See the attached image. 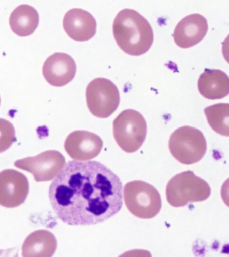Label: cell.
I'll return each mask as SVG.
<instances>
[{
	"label": "cell",
	"mask_w": 229,
	"mask_h": 257,
	"mask_svg": "<svg viewBox=\"0 0 229 257\" xmlns=\"http://www.w3.org/2000/svg\"><path fill=\"white\" fill-rule=\"evenodd\" d=\"M123 194L127 208L137 218H153L160 212V194L149 183L143 181H131L125 185Z\"/></svg>",
	"instance_id": "obj_5"
},
{
	"label": "cell",
	"mask_w": 229,
	"mask_h": 257,
	"mask_svg": "<svg viewBox=\"0 0 229 257\" xmlns=\"http://www.w3.org/2000/svg\"><path fill=\"white\" fill-rule=\"evenodd\" d=\"M210 194L208 183L192 171L175 175L166 186L167 202L175 208L184 207L188 203L204 202L208 200Z\"/></svg>",
	"instance_id": "obj_3"
},
{
	"label": "cell",
	"mask_w": 229,
	"mask_h": 257,
	"mask_svg": "<svg viewBox=\"0 0 229 257\" xmlns=\"http://www.w3.org/2000/svg\"><path fill=\"white\" fill-rule=\"evenodd\" d=\"M57 248L55 235L45 230L35 231L28 236L22 246V256L51 257Z\"/></svg>",
	"instance_id": "obj_15"
},
{
	"label": "cell",
	"mask_w": 229,
	"mask_h": 257,
	"mask_svg": "<svg viewBox=\"0 0 229 257\" xmlns=\"http://www.w3.org/2000/svg\"><path fill=\"white\" fill-rule=\"evenodd\" d=\"M29 191V181L23 173L15 169H5L0 172V206L7 208L21 206Z\"/></svg>",
	"instance_id": "obj_9"
},
{
	"label": "cell",
	"mask_w": 229,
	"mask_h": 257,
	"mask_svg": "<svg viewBox=\"0 0 229 257\" xmlns=\"http://www.w3.org/2000/svg\"><path fill=\"white\" fill-rule=\"evenodd\" d=\"M39 15L37 10L28 5H22L12 12L9 24L12 31L19 37H28L37 29Z\"/></svg>",
	"instance_id": "obj_16"
},
{
	"label": "cell",
	"mask_w": 229,
	"mask_h": 257,
	"mask_svg": "<svg viewBox=\"0 0 229 257\" xmlns=\"http://www.w3.org/2000/svg\"><path fill=\"white\" fill-rule=\"evenodd\" d=\"M208 30L206 18L200 14H192L179 22L173 37L179 47L188 49L200 43L206 37Z\"/></svg>",
	"instance_id": "obj_12"
},
{
	"label": "cell",
	"mask_w": 229,
	"mask_h": 257,
	"mask_svg": "<svg viewBox=\"0 0 229 257\" xmlns=\"http://www.w3.org/2000/svg\"><path fill=\"white\" fill-rule=\"evenodd\" d=\"M0 103H1V98H0Z\"/></svg>",
	"instance_id": "obj_19"
},
{
	"label": "cell",
	"mask_w": 229,
	"mask_h": 257,
	"mask_svg": "<svg viewBox=\"0 0 229 257\" xmlns=\"http://www.w3.org/2000/svg\"><path fill=\"white\" fill-rule=\"evenodd\" d=\"M209 125L215 132L228 137L229 135V105L218 103L207 107L204 109Z\"/></svg>",
	"instance_id": "obj_17"
},
{
	"label": "cell",
	"mask_w": 229,
	"mask_h": 257,
	"mask_svg": "<svg viewBox=\"0 0 229 257\" xmlns=\"http://www.w3.org/2000/svg\"><path fill=\"white\" fill-rule=\"evenodd\" d=\"M113 34L119 48L127 55L140 56L153 45L154 35L148 21L135 10L125 9L113 23Z\"/></svg>",
	"instance_id": "obj_2"
},
{
	"label": "cell",
	"mask_w": 229,
	"mask_h": 257,
	"mask_svg": "<svg viewBox=\"0 0 229 257\" xmlns=\"http://www.w3.org/2000/svg\"><path fill=\"white\" fill-rule=\"evenodd\" d=\"M169 149L179 162L192 165L202 160L207 151V142L202 131L196 127H179L171 134Z\"/></svg>",
	"instance_id": "obj_4"
},
{
	"label": "cell",
	"mask_w": 229,
	"mask_h": 257,
	"mask_svg": "<svg viewBox=\"0 0 229 257\" xmlns=\"http://www.w3.org/2000/svg\"><path fill=\"white\" fill-rule=\"evenodd\" d=\"M102 139L95 133L86 131H76L67 137L65 149L67 154L77 161L94 159L101 153Z\"/></svg>",
	"instance_id": "obj_10"
},
{
	"label": "cell",
	"mask_w": 229,
	"mask_h": 257,
	"mask_svg": "<svg viewBox=\"0 0 229 257\" xmlns=\"http://www.w3.org/2000/svg\"><path fill=\"white\" fill-rule=\"evenodd\" d=\"M123 185L112 171L97 161H71L51 183L50 204L69 226L101 224L123 207Z\"/></svg>",
	"instance_id": "obj_1"
},
{
	"label": "cell",
	"mask_w": 229,
	"mask_h": 257,
	"mask_svg": "<svg viewBox=\"0 0 229 257\" xmlns=\"http://www.w3.org/2000/svg\"><path fill=\"white\" fill-rule=\"evenodd\" d=\"M147 125L144 117L134 109L122 111L113 122V134L117 144L126 153H134L146 138Z\"/></svg>",
	"instance_id": "obj_6"
},
{
	"label": "cell",
	"mask_w": 229,
	"mask_h": 257,
	"mask_svg": "<svg viewBox=\"0 0 229 257\" xmlns=\"http://www.w3.org/2000/svg\"><path fill=\"white\" fill-rule=\"evenodd\" d=\"M198 87L199 92L205 98L223 99L229 93L228 75L218 69H206L199 77Z\"/></svg>",
	"instance_id": "obj_14"
},
{
	"label": "cell",
	"mask_w": 229,
	"mask_h": 257,
	"mask_svg": "<svg viewBox=\"0 0 229 257\" xmlns=\"http://www.w3.org/2000/svg\"><path fill=\"white\" fill-rule=\"evenodd\" d=\"M65 158L57 151H46L35 157L19 159L15 166L33 175L36 181H49L55 178L65 165Z\"/></svg>",
	"instance_id": "obj_8"
},
{
	"label": "cell",
	"mask_w": 229,
	"mask_h": 257,
	"mask_svg": "<svg viewBox=\"0 0 229 257\" xmlns=\"http://www.w3.org/2000/svg\"><path fill=\"white\" fill-rule=\"evenodd\" d=\"M77 66L68 54L55 53L44 63L43 74L45 80L54 87H63L74 79Z\"/></svg>",
	"instance_id": "obj_11"
},
{
	"label": "cell",
	"mask_w": 229,
	"mask_h": 257,
	"mask_svg": "<svg viewBox=\"0 0 229 257\" xmlns=\"http://www.w3.org/2000/svg\"><path fill=\"white\" fill-rule=\"evenodd\" d=\"M63 28L71 39L77 42H85L94 37L97 23L89 12L81 9H73L65 14Z\"/></svg>",
	"instance_id": "obj_13"
},
{
	"label": "cell",
	"mask_w": 229,
	"mask_h": 257,
	"mask_svg": "<svg viewBox=\"0 0 229 257\" xmlns=\"http://www.w3.org/2000/svg\"><path fill=\"white\" fill-rule=\"evenodd\" d=\"M15 129L13 123L0 118V153L5 152L15 142Z\"/></svg>",
	"instance_id": "obj_18"
},
{
	"label": "cell",
	"mask_w": 229,
	"mask_h": 257,
	"mask_svg": "<svg viewBox=\"0 0 229 257\" xmlns=\"http://www.w3.org/2000/svg\"><path fill=\"white\" fill-rule=\"evenodd\" d=\"M86 100L89 110L94 116L107 118L118 108L120 93L112 81L99 77L87 85Z\"/></svg>",
	"instance_id": "obj_7"
}]
</instances>
